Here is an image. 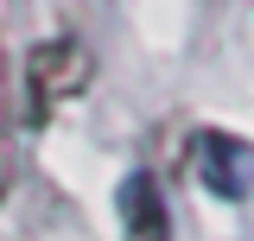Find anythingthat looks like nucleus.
Masks as SVG:
<instances>
[{
	"label": "nucleus",
	"mask_w": 254,
	"mask_h": 241,
	"mask_svg": "<svg viewBox=\"0 0 254 241\" xmlns=\"http://www.w3.org/2000/svg\"><path fill=\"white\" fill-rule=\"evenodd\" d=\"M185 165H190V178L210 197H222V203L254 197V140L229 133V127H197L185 140Z\"/></svg>",
	"instance_id": "nucleus-1"
},
{
	"label": "nucleus",
	"mask_w": 254,
	"mask_h": 241,
	"mask_svg": "<svg viewBox=\"0 0 254 241\" xmlns=\"http://www.w3.org/2000/svg\"><path fill=\"white\" fill-rule=\"evenodd\" d=\"M89 51L76 45V38H51V45H38L32 51V63H26V120L38 127V120H51V108L58 102H70V95L89 83Z\"/></svg>",
	"instance_id": "nucleus-2"
},
{
	"label": "nucleus",
	"mask_w": 254,
	"mask_h": 241,
	"mask_svg": "<svg viewBox=\"0 0 254 241\" xmlns=\"http://www.w3.org/2000/svg\"><path fill=\"white\" fill-rule=\"evenodd\" d=\"M115 203H121V235L127 241H172V210H165V190H159L153 172H127Z\"/></svg>",
	"instance_id": "nucleus-3"
}]
</instances>
